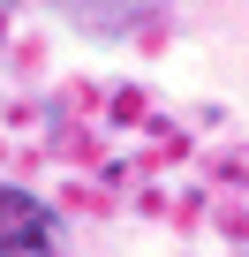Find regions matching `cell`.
Masks as SVG:
<instances>
[{
	"mask_svg": "<svg viewBox=\"0 0 249 257\" xmlns=\"http://www.w3.org/2000/svg\"><path fill=\"white\" fill-rule=\"evenodd\" d=\"M0 257H61L53 212L31 189H16V182H0Z\"/></svg>",
	"mask_w": 249,
	"mask_h": 257,
	"instance_id": "6da1fadb",
	"label": "cell"
},
{
	"mask_svg": "<svg viewBox=\"0 0 249 257\" xmlns=\"http://www.w3.org/2000/svg\"><path fill=\"white\" fill-rule=\"evenodd\" d=\"M53 8L76 23V31H91V38H129L136 23H151L166 0H53Z\"/></svg>",
	"mask_w": 249,
	"mask_h": 257,
	"instance_id": "7a4b0ae2",
	"label": "cell"
}]
</instances>
